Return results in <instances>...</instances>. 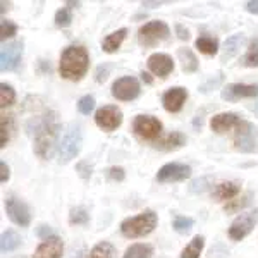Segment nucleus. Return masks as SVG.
<instances>
[{
	"label": "nucleus",
	"instance_id": "nucleus-9",
	"mask_svg": "<svg viewBox=\"0 0 258 258\" xmlns=\"http://www.w3.org/2000/svg\"><path fill=\"white\" fill-rule=\"evenodd\" d=\"M112 95L117 100L122 102H129V100H135L140 95V83L136 78L133 76H124L119 78L117 81H114L112 85Z\"/></svg>",
	"mask_w": 258,
	"mask_h": 258
},
{
	"label": "nucleus",
	"instance_id": "nucleus-43",
	"mask_svg": "<svg viewBox=\"0 0 258 258\" xmlns=\"http://www.w3.org/2000/svg\"><path fill=\"white\" fill-rule=\"evenodd\" d=\"M36 234L40 236V238H43V239H48V238H52V227L50 226H40V229L36 231Z\"/></svg>",
	"mask_w": 258,
	"mask_h": 258
},
{
	"label": "nucleus",
	"instance_id": "nucleus-23",
	"mask_svg": "<svg viewBox=\"0 0 258 258\" xmlns=\"http://www.w3.org/2000/svg\"><path fill=\"white\" fill-rule=\"evenodd\" d=\"M195 47H197L202 53H205V55H215L219 50V41H217V38H214V36L202 35V36H198L197 41H195Z\"/></svg>",
	"mask_w": 258,
	"mask_h": 258
},
{
	"label": "nucleus",
	"instance_id": "nucleus-22",
	"mask_svg": "<svg viewBox=\"0 0 258 258\" xmlns=\"http://www.w3.org/2000/svg\"><path fill=\"white\" fill-rule=\"evenodd\" d=\"M126 36H127V30H126V28H120V30L110 33V35L102 41L103 52L114 53L115 50H119V47L122 45V41L126 40Z\"/></svg>",
	"mask_w": 258,
	"mask_h": 258
},
{
	"label": "nucleus",
	"instance_id": "nucleus-18",
	"mask_svg": "<svg viewBox=\"0 0 258 258\" xmlns=\"http://www.w3.org/2000/svg\"><path fill=\"white\" fill-rule=\"evenodd\" d=\"M241 122H243V120H241L239 115L234 114V112H222V114H217L210 119V127H212V131L220 135V133H226L232 127H238Z\"/></svg>",
	"mask_w": 258,
	"mask_h": 258
},
{
	"label": "nucleus",
	"instance_id": "nucleus-33",
	"mask_svg": "<svg viewBox=\"0 0 258 258\" xmlns=\"http://www.w3.org/2000/svg\"><path fill=\"white\" fill-rule=\"evenodd\" d=\"M90 220V215L86 209H83V207H76V209L71 210L69 214V222L71 224H86Z\"/></svg>",
	"mask_w": 258,
	"mask_h": 258
},
{
	"label": "nucleus",
	"instance_id": "nucleus-35",
	"mask_svg": "<svg viewBox=\"0 0 258 258\" xmlns=\"http://www.w3.org/2000/svg\"><path fill=\"white\" fill-rule=\"evenodd\" d=\"M222 81H224V73H222V71H219L217 76H215V78H210L209 81L203 83V85L198 88V91H202V93H209V91L215 90V88H219L220 83H222Z\"/></svg>",
	"mask_w": 258,
	"mask_h": 258
},
{
	"label": "nucleus",
	"instance_id": "nucleus-7",
	"mask_svg": "<svg viewBox=\"0 0 258 258\" xmlns=\"http://www.w3.org/2000/svg\"><path fill=\"white\" fill-rule=\"evenodd\" d=\"M256 224H258V209L246 212V214H241L239 217L231 224V227H229V238L234 241H241L253 231V227H255Z\"/></svg>",
	"mask_w": 258,
	"mask_h": 258
},
{
	"label": "nucleus",
	"instance_id": "nucleus-10",
	"mask_svg": "<svg viewBox=\"0 0 258 258\" xmlns=\"http://www.w3.org/2000/svg\"><path fill=\"white\" fill-rule=\"evenodd\" d=\"M95 122L103 131H114V129H117L122 124V112L114 105H105L97 110Z\"/></svg>",
	"mask_w": 258,
	"mask_h": 258
},
{
	"label": "nucleus",
	"instance_id": "nucleus-12",
	"mask_svg": "<svg viewBox=\"0 0 258 258\" xmlns=\"http://www.w3.org/2000/svg\"><path fill=\"white\" fill-rule=\"evenodd\" d=\"M23 57V41H12L0 52V68L2 71H14L19 68Z\"/></svg>",
	"mask_w": 258,
	"mask_h": 258
},
{
	"label": "nucleus",
	"instance_id": "nucleus-16",
	"mask_svg": "<svg viewBox=\"0 0 258 258\" xmlns=\"http://www.w3.org/2000/svg\"><path fill=\"white\" fill-rule=\"evenodd\" d=\"M186 98H188V90L176 86V88L165 91L164 97H162V103H164V109L167 112H179L184 105Z\"/></svg>",
	"mask_w": 258,
	"mask_h": 258
},
{
	"label": "nucleus",
	"instance_id": "nucleus-40",
	"mask_svg": "<svg viewBox=\"0 0 258 258\" xmlns=\"http://www.w3.org/2000/svg\"><path fill=\"white\" fill-rule=\"evenodd\" d=\"M107 177L112 179V181H124L126 172H124L122 167H110L107 169Z\"/></svg>",
	"mask_w": 258,
	"mask_h": 258
},
{
	"label": "nucleus",
	"instance_id": "nucleus-25",
	"mask_svg": "<svg viewBox=\"0 0 258 258\" xmlns=\"http://www.w3.org/2000/svg\"><path fill=\"white\" fill-rule=\"evenodd\" d=\"M21 246V238L18 232L14 231H4L2 232V239H0V248H2V253L7 251H14L16 248Z\"/></svg>",
	"mask_w": 258,
	"mask_h": 258
},
{
	"label": "nucleus",
	"instance_id": "nucleus-42",
	"mask_svg": "<svg viewBox=\"0 0 258 258\" xmlns=\"http://www.w3.org/2000/svg\"><path fill=\"white\" fill-rule=\"evenodd\" d=\"M109 71H110V68L109 66H98V69H97V80L98 83H103L107 80V76H109Z\"/></svg>",
	"mask_w": 258,
	"mask_h": 258
},
{
	"label": "nucleus",
	"instance_id": "nucleus-28",
	"mask_svg": "<svg viewBox=\"0 0 258 258\" xmlns=\"http://www.w3.org/2000/svg\"><path fill=\"white\" fill-rule=\"evenodd\" d=\"M114 255H115L114 246L110 243H107V241H102V243L95 244L91 248L88 258H114Z\"/></svg>",
	"mask_w": 258,
	"mask_h": 258
},
{
	"label": "nucleus",
	"instance_id": "nucleus-20",
	"mask_svg": "<svg viewBox=\"0 0 258 258\" xmlns=\"http://www.w3.org/2000/svg\"><path fill=\"white\" fill-rule=\"evenodd\" d=\"M184 145H186V136L179 131H172V133H169L165 138L157 140L155 147L160 150H165V152H170V150H177V148L184 147Z\"/></svg>",
	"mask_w": 258,
	"mask_h": 258
},
{
	"label": "nucleus",
	"instance_id": "nucleus-5",
	"mask_svg": "<svg viewBox=\"0 0 258 258\" xmlns=\"http://www.w3.org/2000/svg\"><path fill=\"white\" fill-rule=\"evenodd\" d=\"M169 35H170L169 26L164 21H150V23L140 28L138 41L143 47H153V45L167 40Z\"/></svg>",
	"mask_w": 258,
	"mask_h": 258
},
{
	"label": "nucleus",
	"instance_id": "nucleus-27",
	"mask_svg": "<svg viewBox=\"0 0 258 258\" xmlns=\"http://www.w3.org/2000/svg\"><path fill=\"white\" fill-rule=\"evenodd\" d=\"M152 255H153V248L150 246V244L140 243V244H133V246H129L122 258H150Z\"/></svg>",
	"mask_w": 258,
	"mask_h": 258
},
{
	"label": "nucleus",
	"instance_id": "nucleus-6",
	"mask_svg": "<svg viewBox=\"0 0 258 258\" xmlns=\"http://www.w3.org/2000/svg\"><path fill=\"white\" fill-rule=\"evenodd\" d=\"M133 131L141 140L153 141L162 135V122L152 115H136L133 120Z\"/></svg>",
	"mask_w": 258,
	"mask_h": 258
},
{
	"label": "nucleus",
	"instance_id": "nucleus-32",
	"mask_svg": "<svg viewBox=\"0 0 258 258\" xmlns=\"http://www.w3.org/2000/svg\"><path fill=\"white\" fill-rule=\"evenodd\" d=\"M12 131V115H2V127H0V147H6Z\"/></svg>",
	"mask_w": 258,
	"mask_h": 258
},
{
	"label": "nucleus",
	"instance_id": "nucleus-47",
	"mask_svg": "<svg viewBox=\"0 0 258 258\" xmlns=\"http://www.w3.org/2000/svg\"><path fill=\"white\" fill-rule=\"evenodd\" d=\"M141 80H143L145 83H148V85H152V83H153V80L150 78V74H148V73H145V71L141 73Z\"/></svg>",
	"mask_w": 258,
	"mask_h": 258
},
{
	"label": "nucleus",
	"instance_id": "nucleus-21",
	"mask_svg": "<svg viewBox=\"0 0 258 258\" xmlns=\"http://www.w3.org/2000/svg\"><path fill=\"white\" fill-rule=\"evenodd\" d=\"M246 41V38H244V35H232L229 36V38L226 40V43H224V50H222V62L226 60H231L232 57L236 55V53L239 52V48L243 47V43Z\"/></svg>",
	"mask_w": 258,
	"mask_h": 258
},
{
	"label": "nucleus",
	"instance_id": "nucleus-8",
	"mask_svg": "<svg viewBox=\"0 0 258 258\" xmlns=\"http://www.w3.org/2000/svg\"><path fill=\"white\" fill-rule=\"evenodd\" d=\"M6 212L14 224H18L21 227L30 226V220H31L30 209H28V205L21 198L14 197V195L7 197L6 198Z\"/></svg>",
	"mask_w": 258,
	"mask_h": 258
},
{
	"label": "nucleus",
	"instance_id": "nucleus-46",
	"mask_svg": "<svg viewBox=\"0 0 258 258\" xmlns=\"http://www.w3.org/2000/svg\"><path fill=\"white\" fill-rule=\"evenodd\" d=\"M246 9L251 14H258V0H249V2H246Z\"/></svg>",
	"mask_w": 258,
	"mask_h": 258
},
{
	"label": "nucleus",
	"instance_id": "nucleus-44",
	"mask_svg": "<svg viewBox=\"0 0 258 258\" xmlns=\"http://www.w3.org/2000/svg\"><path fill=\"white\" fill-rule=\"evenodd\" d=\"M176 33H177V38L179 40H188L189 38V31L186 30L182 24H177V26H176Z\"/></svg>",
	"mask_w": 258,
	"mask_h": 258
},
{
	"label": "nucleus",
	"instance_id": "nucleus-39",
	"mask_svg": "<svg viewBox=\"0 0 258 258\" xmlns=\"http://www.w3.org/2000/svg\"><path fill=\"white\" fill-rule=\"evenodd\" d=\"M95 107V98L91 97V95H86V97L80 98V102H78V110L81 112L83 115H88L91 110H93Z\"/></svg>",
	"mask_w": 258,
	"mask_h": 258
},
{
	"label": "nucleus",
	"instance_id": "nucleus-48",
	"mask_svg": "<svg viewBox=\"0 0 258 258\" xmlns=\"http://www.w3.org/2000/svg\"><path fill=\"white\" fill-rule=\"evenodd\" d=\"M162 2H141V6L143 7H159Z\"/></svg>",
	"mask_w": 258,
	"mask_h": 258
},
{
	"label": "nucleus",
	"instance_id": "nucleus-38",
	"mask_svg": "<svg viewBox=\"0 0 258 258\" xmlns=\"http://www.w3.org/2000/svg\"><path fill=\"white\" fill-rule=\"evenodd\" d=\"M71 21H73V16H71V7H62V9L57 11L55 14V24L57 26H69Z\"/></svg>",
	"mask_w": 258,
	"mask_h": 258
},
{
	"label": "nucleus",
	"instance_id": "nucleus-1",
	"mask_svg": "<svg viewBox=\"0 0 258 258\" xmlns=\"http://www.w3.org/2000/svg\"><path fill=\"white\" fill-rule=\"evenodd\" d=\"M59 115L53 110H48L36 119L35 129L31 131L33 135V147H35V153L40 159H48L52 155V150L55 147L57 135H59Z\"/></svg>",
	"mask_w": 258,
	"mask_h": 258
},
{
	"label": "nucleus",
	"instance_id": "nucleus-13",
	"mask_svg": "<svg viewBox=\"0 0 258 258\" xmlns=\"http://www.w3.org/2000/svg\"><path fill=\"white\" fill-rule=\"evenodd\" d=\"M258 97V85H244V83H231L224 86L222 98L226 102H238L241 98Z\"/></svg>",
	"mask_w": 258,
	"mask_h": 258
},
{
	"label": "nucleus",
	"instance_id": "nucleus-15",
	"mask_svg": "<svg viewBox=\"0 0 258 258\" xmlns=\"http://www.w3.org/2000/svg\"><path fill=\"white\" fill-rule=\"evenodd\" d=\"M62 253H64V241L59 236H52L35 249L33 258H62Z\"/></svg>",
	"mask_w": 258,
	"mask_h": 258
},
{
	"label": "nucleus",
	"instance_id": "nucleus-41",
	"mask_svg": "<svg viewBox=\"0 0 258 258\" xmlns=\"http://www.w3.org/2000/svg\"><path fill=\"white\" fill-rule=\"evenodd\" d=\"M76 170L80 172V176H81L83 179H88V177L91 176V165H90L86 160L80 162V164L76 165Z\"/></svg>",
	"mask_w": 258,
	"mask_h": 258
},
{
	"label": "nucleus",
	"instance_id": "nucleus-37",
	"mask_svg": "<svg viewBox=\"0 0 258 258\" xmlns=\"http://www.w3.org/2000/svg\"><path fill=\"white\" fill-rule=\"evenodd\" d=\"M243 64L248 66V68H258V41L251 45V48L243 57Z\"/></svg>",
	"mask_w": 258,
	"mask_h": 258
},
{
	"label": "nucleus",
	"instance_id": "nucleus-17",
	"mask_svg": "<svg viewBox=\"0 0 258 258\" xmlns=\"http://www.w3.org/2000/svg\"><path fill=\"white\" fill-rule=\"evenodd\" d=\"M147 64H148V69L160 78H167L174 71V62L169 55H165V53H153V55L148 57Z\"/></svg>",
	"mask_w": 258,
	"mask_h": 258
},
{
	"label": "nucleus",
	"instance_id": "nucleus-36",
	"mask_svg": "<svg viewBox=\"0 0 258 258\" xmlns=\"http://www.w3.org/2000/svg\"><path fill=\"white\" fill-rule=\"evenodd\" d=\"M209 188H210V177H198V179H195V181H191V184H189V191L195 195L205 193Z\"/></svg>",
	"mask_w": 258,
	"mask_h": 258
},
{
	"label": "nucleus",
	"instance_id": "nucleus-45",
	"mask_svg": "<svg viewBox=\"0 0 258 258\" xmlns=\"http://www.w3.org/2000/svg\"><path fill=\"white\" fill-rule=\"evenodd\" d=\"M0 169H2V176H0V181L7 182V179H9V167H7L6 162H2V164H0Z\"/></svg>",
	"mask_w": 258,
	"mask_h": 258
},
{
	"label": "nucleus",
	"instance_id": "nucleus-26",
	"mask_svg": "<svg viewBox=\"0 0 258 258\" xmlns=\"http://www.w3.org/2000/svg\"><path fill=\"white\" fill-rule=\"evenodd\" d=\"M203 244H205L203 236H200V234L195 236L188 246L182 249L181 258H200V255H202V249H203Z\"/></svg>",
	"mask_w": 258,
	"mask_h": 258
},
{
	"label": "nucleus",
	"instance_id": "nucleus-30",
	"mask_svg": "<svg viewBox=\"0 0 258 258\" xmlns=\"http://www.w3.org/2000/svg\"><path fill=\"white\" fill-rule=\"evenodd\" d=\"M14 100H16V91L12 90V86L2 83V85H0V107H2V109L11 107L12 103H14Z\"/></svg>",
	"mask_w": 258,
	"mask_h": 258
},
{
	"label": "nucleus",
	"instance_id": "nucleus-2",
	"mask_svg": "<svg viewBox=\"0 0 258 258\" xmlns=\"http://www.w3.org/2000/svg\"><path fill=\"white\" fill-rule=\"evenodd\" d=\"M90 66V57L85 47H68L60 55L59 71L60 76L71 81H80L86 74Z\"/></svg>",
	"mask_w": 258,
	"mask_h": 258
},
{
	"label": "nucleus",
	"instance_id": "nucleus-4",
	"mask_svg": "<svg viewBox=\"0 0 258 258\" xmlns=\"http://www.w3.org/2000/svg\"><path fill=\"white\" fill-rule=\"evenodd\" d=\"M81 141H83L81 126L80 124H71L68 131H66L64 138L60 141V150H59L60 164H68L69 160H73L80 153Z\"/></svg>",
	"mask_w": 258,
	"mask_h": 258
},
{
	"label": "nucleus",
	"instance_id": "nucleus-24",
	"mask_svg": "<svg viewBox=\"0 0 258 258\" xmlns=\"http://www.w3.org/2000/svg\"><path fill=\"white\" fill-rule=\"evenodd\" d=\"M177 57L182 64V71L184 73H195L198 69V59L193 53V50L189 48H179L177 50Z\"/></svg>",
	"mask_w": 258,
	"mask_h": 258
},
{
	"label": "nucleus",
	"instance_id": "nucleus-3",
	"mask_svg": "<svg viewBox=\"0 0 258 258\" xmlns=\"http://www.w3.org/2000/svg\"><path fill=\"white\" fill-rule=\"evenodd\" d=\"M157 214L153 210H145L136 217H129L120 224V232L126 238H141L157 227Z\"/></svg>",
	"mask_w": 258,
	"mask_h": 258
},
{
	"label": "nucleus",
	"instance_id": "nucleus-31",
	"mask_svg": "<svg viewBox=\"0 0 258 258\" xmlns=\"http://www.w3.org/2000/svg\"><path fill=\"white\" fill-rule=\"evenodd\" d=\"M195 220L191 217H182V215H176L172 220V227L176 229L179 234H186V232L191 231V227H193Z\"/></svg>",
	"mask_w": 258,
	"mask_h": 258
},
{
	"label": "nucleus",
	"instance_id": "nucleus-19",
	"mask_svg": "<svg viewBox=\"0 0 258 258\" xmlns=\"http://www.w3.org/2000/svg\"><path fill=\"white\" fill-rule=\"evenodd\" d=\"M241 191V184L236 181H227V182H220L215 186V189L212 191V197L217 202H224V200H232Z\"/></svg>",
	"mask_w": 258,
	"mask_h": 258
},
{
	"label": "nucleus",
	"instance_id": "nucleus-14",
	"mask_svg": "<svg viewBox=\"0 0 258 258\" xmlns=\"http://www.w3.org/2000/svg\"><path fill=\"white\" fill-rule=\"evenodd\" d=\"M191 176V167L184 164H167L157 172L159 182H179Z\"/></svg>",
	"mask_w": 258,
	"mask_h": 258
},
{
	"label": "nucleus",
	"instance_id": "nucleus-11",
	"mask_svg": "<svg viewBox=\"0 0 258 258\" xmlns=\"http://www.w3.org/2000/svg\"><path fill=\"white\" fill-rule=\"evenodd\" d=\"M236 129H238V131H236V148H238L239 152H255L256 145H258L256 129L249 122H246V120H243Z\"/></svg>",
	"mask_w": 258,
	"mask_h": 258
},
{
	"label": "nucleus",
	"instance_id": "nucleus-29",
	"mask_svg": "<svg viewBox=\"0 0 258 258\" xmlns=\"http://www.w3.org/2000/svg\"><path fill=\"white\" fill-rule=\"evenodd\" d=\"M251 198H253V193H246V195H243L241 198L229 200L226 205H224V210H226L227 214H234V212H239L241 209H244V207L251 203Z\"/></svg>",
	"mask_w": 258,
	"mask_h": 258
},
{
	"label": "nucleus",
	"instance_id": "nucleus-49",
	"mask_svg": "<svg viewBox=\"0 0 258 258\" xmlns=\"http://www.w3.org/2000/svg\"><path fill=\"white\" fill-rule=\"evenodd\" d=\"M253 110H255V112H258V105H256V107H253Z\"/></svg>",
	"mask_w": 258,
	"mask_h": 258
},
{
	"label": "nucleus",
	"instance_id": "nucleus-34",
	"mask_svg": "<svg viewBox=\"0 0 258 258\" xmlns=\"http://www.w3.org/2000/svg\"><path fill=\"white\" fill-rule=\"evenodd\" d=\"M18 31V26H16L12 21H7V19H2L0 23V40H7V38H12Z\"/></svg>",
	"mask_w": 258,
	"mask_h": 258
}]
</instances>
